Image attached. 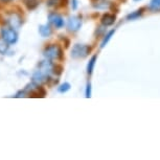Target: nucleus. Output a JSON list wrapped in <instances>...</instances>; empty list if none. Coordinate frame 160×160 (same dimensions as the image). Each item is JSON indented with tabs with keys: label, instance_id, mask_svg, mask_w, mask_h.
<instances>
[{
	"label": "nucleus",
	"instance_id": "7",
	"mask_svg": "<svg viewBox=\"0 0 160 160\" xmlns=\"http://www.w3.org/2000/svg\"><path fill=\"white\" fill-rule=\"evenodd\" d=\"M48 20H49L50 24H52L53 26H56V28H62L65 24L63 18L56 13H50L48 15Z\"/></svg>",
	"mask_w": 160,
	"mask_h": 160
},
{
	"label": "nucleus",
	"instance_id": "10",
	"mask_svg": "<svg viewBox=\"0 0 160 160\" xmlns=\"http://www.w3.org/2000/svg\"><path fill=\"white\" fill-rule=\"evenodd\" d=\"M115 22V16L112 14H105L102 18V23L105 26H109Z\"/></svg>",
	"mask_w": 160,
	"mask_h": 160
},
{
	"label": "nucleus",
	"instance_id": "15",
	"mask_svg": "<svg viewBox=\"0 0 160 160\" xmlns=\"http://www.w3.org/2000/svg\"><path fill=\"white\" fill-rule=\"evenodd\" d=\"M25 5L28 7V10H34L38 7V1L37 0H24Z\"/></svg>",
	"mask_w": 160,
	"mask_h": 160
},
{
	"label": "nucleus",
	"instance_id": "16",
	"mask_svg": "<svg viewBox=\"0 0 160 160\" xmlns=\"http://www.w3.org/2000/svg\"><path fill=\"white\" fill-rule=\"evenodd\" d=\"M114 32H115V31H111V32H108V35L106 36V37L104 38V40H102V45H101L102 48L106 46V44L108 43V41H109L110 39H111V37H112V36L114 35Z\"/></svg>",
	"mask_w": 160,
	"mask_h": 160
},
{
	"label": "nucleus",
	"instance_id": "23",
	"mask_svg": "<svg viewBox=\"0 0 160 160\" xmlns=\"http://www.w3.org/2000/svg\"><path fill=\"white\" fill-rule=\"evenodd\" d=\"M134 1H137V0H134Z\"/></svg>",
	"mask_w": 160,
	"mask_h": 160
},
{
	"label": "nucleus",
	"instance_id": "5",
	"mask_svg": "<svg viewBox=\"0 0 160 160\" xmlns=\"http://www.w3.org/2000/svg\"><path fill=\"white\" fill-rule=\"evenodd\" d=\"M53 68H55V65H53L51 62L47 61V60H45V61H41L38 64L39 70L42 71L45 74H47L48 77H49L51 73H53Z\"/></svg>",
	"mask_w": 160,
	"mask_h": 160
},
{
	"label": "nucleus",
	"instance_id": "21",
	"mask_svg": "<svg viewBox=\"0 0 160 160\" xmlns=\"http://www.w3.org/2000/svg\"><path fill=\"white\" fill-rule=\"evenodd\" d=\"M11 1H13V0H1V2H3V3H8Z\"/></svg>",
	"mask_w": 160,
	"mask_h": 160
},
{
	"label": "nucleus",
	"instance_id": "3",
	"mask_svg": "<svg viewBox=\"0 0 160 160\" xmlns=\"http://www.w3.org/2000/svg\"><path fill=\"white\" fill-rule=\"evenodd\" d=\"M1 37L8 42V44L16 43L18 40V34L15 31V28H11V26H7L1 29Z\"/></svg>",
	"mask_w": 160,
	"mask_h": 160
},
{
	"label": "nucleus",
	"instance_id": "18",
	"mask_svg": "<svg viewBox=\"0 0 160 160\" xmlns=\"http://www.w3.org/2000/svg\"><path fill=\"white\" fill-rule=\"evenodd\" d=\"M141 12H142L141 10H140V11H137V12H135V13H133V14H131V15H129V16L127 17V18H128V19H131V20L136 19L137 17H139L140 15H141Z\"/></svg>",
	"mask_w": 160,
	"mask_h": 160
},
{
	"label": "nucleus",
	"instance_id": "14",
	"mask_svg": "<svg viewBox=\"0 0 160 160\" xmlns=\"http://www.w3.org/2000/svg\"><path fill=\"white\" fill-rule=\"evenodd\" d=\"M95 61H96V56H93L91 58V60H90L89 63H88V66H87V72H88L89 74H91L93 69H94Z\"/></svg>",
	"mask_w": 160,
	"mask_h": 160
},
{
	"label": "nucleus",
	"instance_id": "9",
	"mask_svg": "<svg viewBox=\"0 0 160 160\" xmlns=\"http://www.w3.org/2000/svg\"><path fill=\"white\" fill-rule=\"evenodd\" d=\"M39 32L42 37H49L52 32V29H51L49 24H43V25L39 26Z\"/></svg>",
	"mask_w": 160,
	"mask_h": 160
},
{
	"label": "nucleus",
	"instance_id": "22",
	"mask_svg": "<svg viewBox=\"0 0 160 160\" xmlns=\"http://www.w3.org/2000/svg\"><path fill=\"white\" fill-rule=\"evenodd\" d=\"M2 20V18H1V16H0V21H1Z\"/></svg>",
	"mask_w": 160,
	"mask_h": 160
},
{
	"label": "nucleus",
	"instance_id": "11",
	"mask_svg": "<svg viewBox=\"0 0 160 160\" xmlns=\"http://www.w3.org/2000/svg\"><path fill=\"white\" fill-rule=\"evenodd\" d=\"M67 0H47V5L49 8H57L59 5H65Z\"/></svg>",
	"mask_w": 160,
	"mask_h": 160
},
{
	"label": "nucleus",
	"instance_id": "19",
	"mask_svg": "<svg viewBox=\"0 0 160 160\" xmlns=\"http://www.w3.org/2000/svg\"><path fill=\"white\" fill-rule=\"evenodd\" d=\"M90 96H91V85L88 84V85H87V88H86V98H89Z\"/></svg>",
	"mask_w": 160,
	"mask_h": 160
},
{
	"label": "nucleus",
	"instance_id": "13",
	"mask_svg": "<svg viewBox=\"0 0 160 160\" xmlns=\"http://www.w3.org/2000/svg\"><path fill=\"white\" fill-rule=\"evenodd\" d=\"M149 8H150V10L153 12L160 11V0H151Z\"/></svg>",
	"mask_w": 160,
	"mask_h": 160
},
{
	"label": "nucleus",
	"instance_id": "1",
	"mask_svg": "<svg viewBox=\"0 0 160 160\" xmlns=\"http://www.w3.org/2000/svg\"><path fill=\"white\" fill-rule=\"evenodd\" d=\"M43 56L47 60H61L63 57L62 48L59 45L50 44L44 48Z\"/></svg>",
	"mask_w": 160,
	"mask_h": 160
},
{
	"label": "nucleus",
	"instance_id": "12",
	"mask_svg": "<svg viewBox=\"0 0 160 160\" xmlns=\"http://www.w3.org/2000/svg\"><path fill=\"white\" fill-rule=\"evenodd\" d=\"M8 50V43L3 38H0V53L1 55H5Z\"/></svg>",
	"mask_w": 160,
	"mask_h": 160
},
{
	"label": "nucleus",
	"instance_id": "6",
	"mask_svg": "<svg viewBox=\"0 0 160 160\" xmlns=\"http://www.w3.org/2000/svg\"><path fill=\"white\" fill-rule=\"evenodd\" d=\"M8 24L15 29H18L22 24V18L20 15H18L16 13L11 14L8 18Z\"/></svg>",
	"mask_w": 160,
	"mask_h": 160
},
{
	"label": "nucleus",
	"instance_id": "2",
	"mask_svg": "<svg viewBox=\"0 0 160 160\" xmlns=\"http://www.w3.org/2000/svg\"><path fill=\"white\" fill-rule=\"evenodd\" d=\"M90 47L88 45H82V44H75L72 47L71 50V57L74 59H83L89 55Z\"/></svg>",
	"mask_w": 160,
	"mask_h": 160
},
{
	"label": "nucleus",
	"instance_id": "8",
	"mask_svg": "<svg viewBox=\"0 0 160 160\" xmlns=\"http://www.w3.org/2000/svg\"><path fill=\"white\" fill-rule=\"evenodd\" d=\"M32 82H35L36 84H38V85H41V84L47 83V81L49 80V77L38 69V70L35 71V73L32 74Z\"/></svg>",
	"mask_w": 160,
	"mask_h": 160
},
{
	"label": "nucleus",
	"instance_id": "4",
	"mask_svg": "<svg viewBox=\"0 0 160 160\" xmlns=\"http://www.w3.org/2000/svg\"><path fill=\"white\" fill-rule=\"evenodd\" d=\"M82 25V20L78 16H71L69 17L67 22V28L69 32H78Z\"/></svg>",
	"mask_w": 160,
	"mask_h": 160
},
{
	"label": "nucleus",
	"instance_id": "20",
	"mask_svg": "<svg viewBox=\"0 0 160 160\" xmlns=\"http://www.w3.org/2000/svg\"><path fill=\"white\" fill-rule=\"evenodd\" d=\"M71 8H72V10H77V8H78V0H71Z\"/></svg>",
	"mask_w": 160,
	"mask_h": 160
},
{
	"label": "nucleus",
	"instance_id": "17",
	"mask_svg": "<svg viewBox=\"0 0 160 160\" xmlns=\"http://www.w3.org/2000/svg\"><path fill=\"white\" fill-rule=\"evenodd\" d=\"M69 89H70V84H69V83H64V84H62V85L58 88L59 92H61V93L67 92Z\"/></svg>",
	"mask_w": 160,
	"mask_h": 160
}]
</instances>
